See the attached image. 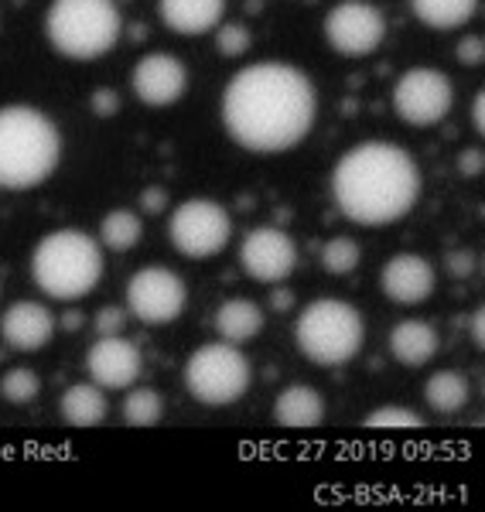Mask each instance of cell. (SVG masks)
<instances>
[{"instance_id": "6da1fadb", "label": "cell", "mask_w": 485, "mask_h": 512, "mask_svg": "<svg viewBox=\"0 0 485 512\" xmlns=\"http://www.w3.org/2000/svg\"><path fill=\"white\" fill-rule=\"evenodd\" d=\"M315 117V82L291 62H253L223 89V127L250 154L291 151L311 134Z\"/></svg>"}, {"instance_id": "7a4b0ae2", "label": "cell", "mask_w": 485, "mask_h": 512, "mask_svg": "<svg viewBox=\"0 0 485 512\" xmlns=\"http://www.w3.org/2000/svg\"><path fill=\"white\" fill-rule=\"evenodd\" d=\"M332 198L356 226H390L421 198V168L400 144L363 140L335 164Z\"/></svg>"}, {"instance_id": "3957f363", "label": "cell", "mask_w": 485, "mask_h": 512, "mask_svg": "<svg viewBox=\"0 0 485 512\" xmlns=\"http://www.w3.org/2000/svg\"><path fill=\"white\" fill-rule=\"evenodd\" d=\"M62 164V134L35 106H0V188L31 192Z\"/></svg>"}, {"instance_id": "277c9868", "label": "cell", "mask_w": 485, "mask_h": 512, "mask_svg": "<svg viewBox=\"0 0 485 512\" xmlns=\"http://www.w3.org/2000/svg\"><path fill=\"white\" fill-rule=\"evenodd\" d=\"M103 246L82 229H55L31 253L35 287L52 301H82L103 280Z\"/></svg>"}, {"instance_id": "5b68a950", "label": "cell", "mask_w": 485, "mask_h": 512, "mask_svg": "<svg viewBox=\"0 0 485 512\" xmlns=\"http://www.w3.org/2000/svg\"><path fill=\"white\" fill-rule=\"evenodd\" d=\"M123 35L117 0H52L45 11V38L72 62H96Z\"/></svg>"}, {"instance_id": "8992f818", "label": "cell", "mask_w": 485, "mask_h": 512, "mask_svg": "<svg viewBox=\"0 0 485 512\" xmlns=\"http://www.w3.org/2000/svg\"><path fill=\"white\" fill-rule=\"evenodd\" d=\"M294 342H298V352L304 359L315 362V366H345V362H352L363 352V311L349 301H339V297H318L298 315Z\"/></svg>"}, {"instance_id": "52a82bcc", "label": "cell", "mask_w": 485, "mask_h": 512, "mask_svg": "<svg viewBox=\"0 0 485 512\" xmlns=\"http://www.w3.org/2000/svg\"><path fill=\"white\" fill-rule=\"evenodd\" d=\"M250 383V359L233 342H223V338L199 345L185 362V390L205 407H229V403L243 400Z\"/></svg>"}, {"instance_id": "ba28073f", "label": "cell", "mask_w": 485, "mask_h": 512, "mask_svg": "<svg viewBox=\"0 0 485 512\" xmlns=\"http://www.w3.org/2000/svg\"><path fill=\"white\" fill-rule=\"evenodd\" d=\"M168 239L188 260H209L229 246L233 219L216 198H185L168 219Z\"/></svg>"}, {"instance_id": "9c48e42d", "label": "cell", "mask_w": 485, "mask_h": 512, "mask_svg": "<svg viewBox=\"0 0 485 512\" xmlns=\"http://www.w3.org/2000/svg\"><path fill=\"white\" fill-rule=\"evenodd\" d=\"M455 106V82L441 69L414 65L393 86V110L410 127H434Z\"/></svg>"}, {"instance_id": "30bf717a", "label": "cell", "mask_w": 485, "mask_h": 512, "mask_svg": "<svg viewBox=\"0 0 485 512\" xmlns=\"http://www.w3.org/2000/svg\"><path fill=\"white\" fill-rule=\"evenodd\" d=\"M188 287L168 267H144L127 280V315L141 325L164 328L185 315Z\"/></svg>"}, {"instance_id": "8fae6325", "label": "cell", "mask_w": 485, "mask_h": 512, "mask_svg": "<svg viewBox=\"0 0 485 512\" xmlns=\"http://www.w3.org/2000/svg\"><path fill=\"white\" fill-rule=\"evenodd\" d=\"M386 38V18L369 0H342L325 14V41L342 59H366Z\"/></svg>"}, {"instance_id": "7c38bea8", "label": "cell", "mask_w": 485, "mask_h": 512, "mask_svg": "<svg viewBox=\"0 0 485 512\" xmlns=\"http://www.w3.org/2000/svg\"><path fill=\"white\" fill-rule=\"evenodd\" d=\"M240 263L257 284H281L298 267V243L277 226H257L243 236Z\"/></svg>"}, {"instance_id": "4fadbf2b", "label": "cell", "mask_w": 485, "mask_h": 512, "mask_svg": "<svg viewBox=\"0 0 485 512\" xmlns=\"http://www.w3.org/2000/svg\"><path fill=\"white\" fill-rule=\"evenodd\" d=\"M130 86H134V96L141 99L144 106H151V110H168V106H175L178 99L185 96L188 69L182 59H175V55L151 52L134 62Z\"/></svg>"}, {"instance_id": "5bb4252c", "label": "cell", "mask_w": 485, "mask_h": 512, "mask_svg": "<svg viewBox=\"0 0 485 512\" xmlns=\"http://www.w3.org/2000/svg\"><path fill=\"white\" fill-rule=\"evenodd\" d=\"M89 379L103 390H130L141 379L144 355L137 349V342H130L127 335H100L89 345L86 355Z\"/></svg>"}, {"instance_id": "9a60e30c", "label": "cell", "mask_w": 485, "mask_h": 512, "mask_svg": "<svg viewBox=\"0 0 485 512\" xmlns=\"http://www.w3.org/2000/svg\"><path fill=\"white\" fill-rule=\"evenodd\" d=\"M380 287L383 294L390 297L400 308H414V304H424L427 297L438 287V274H434L431 260L421 253H393L390 260L383 263L380 270Z\"/></svg>"}, {"instance_id": "2e32d148", "label": "cell", "mask_w": 485, "mask_h": 512, "mask_svg": "<svg viewBox=\"0 0 485 512\" xmlns=\"http://www.w3.org/2000/svg\"><path fill=\"white\" fill-rule=\"evenodd\" d=\"M0 335L14 352H41L55 335V315L38 301H18L4 311Z\"/></svg>"}, {"instance_id": "e0dca14e", "label": "cell", "mask_w": 485, "mask_h": 512, "mask_svg": "<svg viewBox=\"0 0 485 512\" xmlns=\"http://www.w3.org/2000/svg\"><path fill=\"white\" fill-rule=\"evenodd\" d=\"M158 14L168 31L195 38L209 35L223 24L226 0H158Z\"/></svg>"}, {"instance_id": "ac0fdd59", "label": "cell", "mask_w": 485, "mask_h": 512, "mask_svg": "<svg viewBox=\"0 0 485 512\" xmlns=\"http://www.w3.org/2000/svg\"><path fill=\"white\" fill-rule=\"evenodd\" d=\"M386 349H390V355L400 362V366L421 369L434 359V355H438L441 338H438V332H434V325L410 318V321H400V325L393 328Z\"/></svg>"}, {"instance_id": "d6986e66", "label": "cell", "mask_w": 485, "mask_h": 512, "mask_svg": "<svg viewBox=\"0 0 485 512\" xmlns=\"http://www.w3.org/2000/svg\"><path fill=\"white\" fill-rule=\"evenodd\" d=\"M274 420L287 431H311L325 420V400L315 386L294 383L277 393L274 400Z\"/></svg>"}, {"instance_id": "ffe728a7", "label": "cell", "mask_w": 485, "mask_h": 512, "mask_svg": "<svg viewBox=\"0 0 485 512\" xmlns=\"http://www.w3.org/2000/svg\"><path fill=\"white\" fill-rule=\"evenodd\" d=\"M216 332L223 342H233V345H243L250 338H257L267 325V315L257 301H246V297H233V301L219 304L216 318H212Z\"/></svg>"}, {"instance_id": "44dd1931", "label": "cell", "mask_w": 485, "mask_h": 512, "mask_svg": "<svg viewBox=\"0 0 485 512\" xmlns=\"http://www.w3.org/2000/svg\"><path fill=\"white\" fill-rule=\"evenodd\" d=\"M62 420L72 427H100L106 420V396H103V386L96 383H76L62 393Z\"/></svg>"}, {"instance_id": "7402d4cb", "label": "cell", "mask_w": 485, "mask_h": 512, "mask_svg": "<svg viewBox=\"0 0 485 512\" xmlns=\"http://www.w3.org/2000/svg\"><path fill=\"white\" fill-rule=\"evenodd\" d=\"M414 18L431 31H455L465 28L479 11V0H410Z\"/></svg>"}, {"instance_id": "603a6c76", "label": "cell", "mask_w": 485, "mask_h": 512, "mask_svg": "<svg viewBox=\"0 0 485 512\" xmlns=\"http://www.w3.org/2000/svg\"><path fill=\"white\" fill-rule=\"evenodd\" d=\"M468 396H472V386L458 369H441L424 383V400L434 414H458V410H465Z\"/></svg>"}, {"instance_id": "cb8c5ba5", "label": "cell", "mask_w": 485, "mask_h": 512, "mask_svg": "<svg viewBox=\"0 0 485 512\" xmlns=\"http://www.w3.org/2000/svg\"><path fill=\"white\" fill-rule=\"evenodd\" d=\"M144 236V222L137 212L130 209H113L106 212L103 222H100V246L113 253H130Z\"/></svg>"}, {"instance_id": "d4e9b609", "label": "cell", "mask_w": 485, "mask_h": 512, "mask_svg": "<svg viewBox=\"0 0 485 512\" xmlns=\"http://www.w3.org/2000/svg\"><path fill=\"white\" fill-rule=\"evenodd\" d=\"M164 417V396L151 386H130L127 400H123V420L130 427H154Z\"/></svg>"}, {"instance_id": "484cf974", "label": "cell", "mask_w": 485, "mask_h": 512, "mask_svg": "<svg viewBox=\"0 0 485 512\" xmlns=\"http://www.w3.org/2000/svg\"><path fill=\"white\" fill-rule=\"evenodd\" d=\"M359 260H363V246L349 236H335L322 246V267L332 277H349L359 267Z\"/></svg>"}, {"instance_id": "4316f807", "label": "cell", "mask_w": 485, "mask_h": 512, "mask_svg": "<svg viewBox=\"0 0 485 512\" xmlns=\"http://www.w3.org/2000/svg\"><path fill=\"white\" fill-rule=\"evenodd\" d=\"M41 393V379L35 369H7L4 379H0V396H4L7 403H14V407H24V403H31L35 396Z\"/></svg>"}, {"instance_id": "83f0119b", "label": "cell", "mask_w": 485, "mask_h": 512, "mask_svg": "<svg viewBox=\"0 0 485 512\" xmlns=\"http://www.w3.org/2000/svg\"><path fill=\"white\" fill-rule=\"evenodd\" d=\"M363 427L369 431H424L427 424L421 414L407 407H380L363 420Z\"/></svg>"}, {"instance_id": "f1b7e54d", "label": "cell", "mask_w": 485, "mask_h": 512, "mask_svg": "<svg viewBox=\"0 0 485 512\" xmlns=\"http://www.w3.org/2000/svg\"><path fill=\"white\" fill-rule=\"evenodd\" d=\"M216 45H219V52H223L226 59H236V55H243L253 41H250V31H246L243 24H226V28L219 24V28H216Z\"/></svg>"}, {"instance_id": "f546056e", "label": "cell", "mask_w": 485, "mask_h": 512, "mask_svg": "<svg viewBox=\"0 0 485 512\" xmlns=\"http://www.w3.org/2000/svg\"><path fill=\"white\" fill-rule=\"evenodd\" d=\"M445 270L451 277H472L475 274V253L472 250H451L445 256Z\"/></svg>"}, {"instance_id": "4dcf8cb0", "label": "cell", "mask_w": 485, "mask_h": 512, "mask_svg": "<svg viewBox=\"0 0 485 512\" xmlns=\"http://www.w3.org/2000/svg\"><path fill=\"white\" fill-rule=\"evenodd\" d=\"M485 59V41L482 35H468L458 41V62L462 65H482Z\"/></svg>"}, {"instance_id": "1f68e13d", "label": "cell", "mask_w": 485, "mask_h": 512, "mask_svg": "<svg viewBox=\"0 0 485 512\" xmlns=\"http://www.w3.org/2000/svg\"><path fill=\"white\" fill-rule=\"evenodd\" d=\"M123 321H127V311L123 308H100V315H96V332L100 335H117L123 328Z\"/></svg>"}, {"instance_id": "d6a6232c", "label": "cell", "mask_w": 485, "mask_h": 512, "mask_svg": "<svg viewBox=\"0 0 485 512\" xmlns=\"http://www.w3.org/2000/svg\"><path fill=\"white\" fill-rule=\"evenodd\" d=\"M458 168H462V175H482V151L479 147H468V151H462Z\"/></svg>"}, {"instance_id": "836d02e7", "label": "cell", "mask_w": 485, "mask_h": 512, "mask_svg": "<svg viewBox=\"0 0 485 512\" xmlns=\"http://www.w3.org/2000/svg\"><path fill=\"white\" fill-rule=\"evenodd\" d=\"M472 123H475V130H479V134H485V93H482V89L472 99Z\"/></svg>"}, {"instance_id": "e575fe53", "label": "cell", "mask_w": 485, "mask_h": 512, "mask_svg": "<svg viewBox=\"0 0 485 512\" xmlns=\"http://www.w3.org/2000/svg\"><path fill=\"white\" fill-rule=\"evenodd\" d=\"M141 205H144L147 212H161L164 205H168V198H164V192H161V188H151V192H144Z\"/></svg>"}, {"instance_id": "d590c367", "label": "cell", "mask_w": 485, "mask_h": 512, "mask_svg": "<svg viewBox=\"0 0 485 512\" xmlns=\"http://www.w3.org/2000/svg\"><path fill=\"white\" fill-rule=\"evenodd\" d=\"M485 311L482 308H475V315H472V321H468V332H472V338H475V345H482L485 342Z\"/></svg>"}, {"instance_id": "8d00e7d4", "label": "cell", "mask_w": 485, "mask_h": 512, "mask_svg": "<svg viewBox=\"0 0 485 512\" xmlns=\"http://www.w3.org/2000/svg\"><path fill=\"white\" fill-rule=\"evenodd\" d=\"M93 110L96 113H113V110H117V99H113V93L100 89V93H96V99H93Z\"/></svg>"}, {"instance_id": "74e56055", "label": "cell", "mask_w": 485, "mask_h": 512, "mask_svg": "<svg viewBox=\"0 0 485 512\" xmlns=\"http://www.w3.org/2000/svg\"><path fill=\"white\" fill-rule=\"evenodd\" d=\"M274 304L277 308H287V304H291V294H274Z\"/></svg>"}]
</instances>
